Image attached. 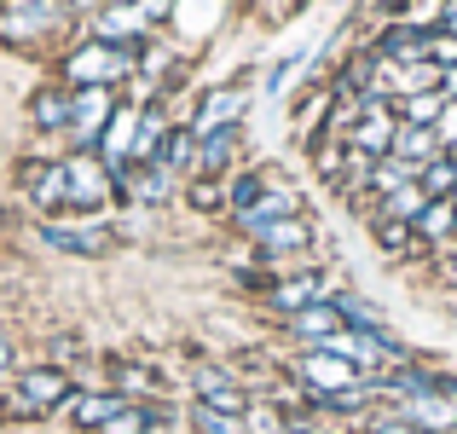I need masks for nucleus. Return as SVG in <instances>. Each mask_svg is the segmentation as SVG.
Wrapping results in <instances>:
<instances>
[{"label": "nucleus", "instance_id": "obj_1", "mask_svg": "<svg viewBox=\"0 0 457 434\" xmlns=\"http://www.w3.org/2000/svg\"><path fill=\"white\" fill-rule=\"evenodd\" d=\"M134 64L139 58L134 53H122V46H104V41H87V46H76V53L64 58V81L70 88H116L122 76H134Z\"/></svg>", "mask_w": 457, "mask_h": 434}, {"label": "nucleus", "instance_id": "obj_2", "mask_svg": "<svg viewBox=\"0 0 457 434\" xmlns=\"http://www.w3.org/2000/svg\"><path fill=\"white\" fill-rule=\"evenodd\" d=\"M255 249H261V261H272V267H312V261H302L307 249H312V221L307 214H290V221H272L267 232L255 238Z\"/></svg>", "mask_w": 457, "mask_h": 434}, {"label": "nucleus", "instance_id": "obj_3", "mask_svg": "<svg viewBox=\"0 0 457 434\" xmlns=\"http://www.w3.org/2000/svg\"><path fill=\"white\" fill-rule=\"evenodd\" d=\"M295 382H302V394L312 400V394H347V388H359L365 377H359L347 359L324 354V347H307V354L295 359Z\"/></svg>", "mask_w": 457, "mask_h": 434}, {"label": "nucleus", "instance_id": "obj_4", "mask_svg": "<svg viewBox=\"0 0 457 434\" xmlns=\"http://www.w3.org/2000/svg\"><path fill=\"white\" fill-rule=\"evenodd\" d=\"M64 174H70V203H64V209H104V203L116 197L111 168H104V156H93V151L70 156Z\"/></svg>", "mask_w": 457, "mask_h": 434}, {"label": "nucleus", "instance_id": "obj_5", "mask_svg": "<svg viewBox=\"0 0 457 434\" xmlns=\"http://www.w3.org/2000/svg\"><path fill=\"white\" fill-rule=\"evenodd\" d=\"M244 111H249V81H232V88H214L186 128L197 139H209V134H220V128H244Z\"/></svg>", "mask_w": 457, "mask_h": 434}, {"label": "nucleus", "instance_id": "obj_6", "mask_svg": "<svg viewBox=\"0 0 457 434\" xmlns=\"http://www.w3.org/2000/svg\"><path fill=\"white\" fill-rule=\"evenodd\" d=\"M191 394H197V405H214V412H226V417H244L249 405H255L249 388L226 365H197L191 371Z\"/></svg>", "mask_w": 457, "mask_h": 434}, {"label": "nucleus", "instance_id": "obj_7", "mask_svg": "<svg viewBox=\"0 0 457 434\" xmlns=\"http://www.w3.org/2000/svg\"><path fill=\"white\" fill-rule=\"evenodd\" d=\"M64 18H70L64 0H12V6L0 12V35H6V41H35V35L58 29Z\"/></svg>", "mask_w": 457, "mask_h": 434}, {"label": "nucleus", "instance_id": "obj_8", "mask_svg": "<svg viewBox=\"0 0 457 434\" xmlns=\"http://www.w3.org/2000/svg\"><path fill=\"white\" fill-rule=\"evenodd\" d=\"M12 394H18V400H29L35 417H46V412H58V405H70L76 382H70L64 365H35V371H23V377L12 382Z\"/></svg>", "mask_w": 457, "mask_h": 434}, {"label": "nucleus", "instance_id": "obj_9", "mask_svg": "<svg viewBox=\"0 0 457 434\" xmlns=\"http://www.w3.org/2000/svg\"><path fill=\"white\" fill-rule=\"evenodd\" d=\"M394 139H400V116H394V104H382V99H370V111L359 116L353 134H347V145L365 151V156H394Z\"/></svg>", "mask_w": 457, "mask_h": 434}, {"label": "nucleus", "instance_id": "obj_10", "mask_svg": "<svg viewBox=\"0 0 457 434\" xmlns=\"http://www.w3.org/2000/svg\"><path fill=\"white\" fill-rule=\"evenodd\" d=\"M319 301H330V289H324V272H319V267L290 272V279L267 284V307L278 313V319H290V313H302V307H319Z\"/></svg>", "mask_w": 457, "mask_h": 434}, {"label": "nucleus", "instance_id": "obj_11", "mask_svg": "<svg viewBox=\"0 0 457 434\" xmlns=\"http://www.w3.org/2000/svg\"><path fill=\"white\" fill-rule=\"evenodd\" d=\"M18 179H23V191H29V203H35L41 214H53V209H64V203H70V174H64V163H23Z\"/></svg>", "mask_w": 457, "mask_h": 434}, {"label": "nucleus", "instance_id": "obj_12", "mask_svg": "<svg viewBox=\"0 0 457 434\" xmlns=\"http://www.w3.org/2000/svg\"><path fill=\"white\" fill-rule=\"evenodd\" d=\"M290 214H302V191L295 186H267V197H261L249 214H232V221H237L244 238H261L272 221H290Z\"/></svg>", "mask_w": 457, "mask_h": 434}, {"label": "nucleus", "instance_id": "obj_13", "mask_svg": "<svg viewBox=\"0 0 457 434\" xmlns=\"http://www.w3.org/2000/svg\"><path fill=\"white\" fill-rule=\"evenodd\" d=\"M388 412H400L405 423L428 434H457V400H446V394H411V400H394Z\"/></svg>", "mask_w": 457, "mask_h": 434}, {"label": "nucleus", "instance_id": "obj_14", "mask_svg": "<svg viewBox=\"0 0 457 434\" xmlns=\"http://www.w3.org/2000/svg\"><path fill=\"white\" fill-rule=\"evenodd\" d=\"M122 405H134V400H122L116 388H76V394H70V405H64V417L76 429H93V434H99L116 412H122Z\"/></svg>", "mask_w": 457, "mask_h": 434}, {"label": "nucleus", "instance_id": "obj_15", "mask_svg": "<svg viewBox=\"0 0 457 434\" xmlns=\"http://www.w3.org/2000/svg\"><path fill=\"white\" fill-rule=\"evenodd\" d=\"M284 330H290L295 342H307V347H324L330 336H342L347 324H342V313H336V301H319V307L290 313V319H284Z\"/></svg>", "mask_w": 457, "mask_h": 434}, {"label": "nucleus", "instance_id": "obj_16", "mask_svg": "<svg viewBox=\"0 0 457 434\" xmlns=\"http://www.w3.org/2000/svg\"><path fill=\"white\" fill-rule=\"evenodd\" d=\"M370 53H377V58H388V64H423V58H428V35L405 29V23L394 18V23H382V29H377Z\"/></svg>", "mask_w": 457, "mask_h": 434}, {"label": "nucleus", "instance_id": "obj_17", "mask_svg": "<svg viewBox=\"0 0 457 434\" xmlns=\"http://www.w3.org/2000/svg\"><path fill=\"white\" fill-rule=\"evenodd\" d=\"M330 104H336V88L330 81H319V88H307L302 99H295V139L312 145V139H324V122H330Z\"/></svg>", "mask_w": 457, "mask_h": 434}, {"label": "nucleus", "instance_id": "obj_18", "mask_svg": "<svg viewBox=\"0 0 457 434\" xmlns=\"http://www.w3.org/2000/svg\"><path fill=\"white\" fill-rule=\"evenodd\" d=\"M41 244L64 249V255H104V249H111V232H99V226H58V221H41Z\"/></svg>", "mask_w": 457, "mask_h": 434}, {"label": "nucleus", "instance_id": "obj_19", "mask_svg": "<svg viewBox=\"0 0 457 434\" xmlns=\"http://www.w3.org/2000/svg\"><path fill=\"white\" fill-rule=\"evenodd\" d=\"M370 232H377V249H382L388 261H435V249H428L423 238H417V226H400V221H377Z\"/></svg>", "mask_w": 457, "mask_h": 434}, {"label": "nucleus", "instance_id": "obj_20", "mask_svg": "<svg viewBox=\"0 0 457 434\" xmlns=\"http://www.w3.org/2000/svg\"><path fill=\"white\" fill-rule=\"evenodd\" d=\"M417 238H423L435 255H440V249H452L457 244V203L452 197H435V203H428V209L417 214Z\"/></svg>", "mask_w": 457, "mask_h": 434}, {"label": "nucleus", "instance_id": "obj_21", "mask_svg": "<svg viewBox=\"0 0 457 434\" xmlns=\"http://www.w3.org/2000/svg\"><path fill=\"white\" fill-rule=\"evenodd\" d=\"M428 203H435V197H428L423 186H400V191H388V197H377V203H370V226H377V221L417 226V214H423Z\"/></svg>", "mask_w": 457, "mask_h": 434}, {"label": "nucleus", "instance_id": "obj_22", "mask_svg": "<svg viewBox=\"0 0 457 434\" xmlns=\"http://www.w3.org/2000/svg\"><path fill=\"white\" fill-rule=\"evenodd\" d=\"M174 179H179V174H168L162 163H145V168H134V174L122 179V191H116V197H134V203H168Z\"/></svg>", "mask_w": 457, "mask_h": 434}, {"label": "nucleus", "instance_id": "obj_23", "mask_svg": "<svg viewBox=\"0 0 457 434\" xmlns=\"http://www.w3.org/2000/svg\"><path fill=\"white\" fill-rule=\"evenodd\" d=\"M70 111H76V93H64V88H41V93L29 99V122L41 128V134L70 128Z\"/></svg>", "mask_w": 457, "mask_h": 434}, {"label": "nucleus", "instance_id": "obj_24", "mask_svg": "<svg viewBox=\"0 0 457 434\" xmlns=\"http://www.w3.org/2000/svg\"><path fill=\"white\" fill-rule=\"evenodd\" d=\"M237 139H244V128H220V134L197 139V174L220 179L226 168H232V156H237Z\"/></svg>", "mask_w": 457, "mask_h": 434}, {"label": "nucleus", "instance_id": "obj_25", "mask_svg": "<svg viewBox=\"0 0 457 434\" xmlns=\"http://www.w3.org/2000/svg\"><path fill=\"white\" fill-rule=\"evenodd\" d=\"M162 139H168V116H162V104H145V111H139V134H134V156H128V163H134V168L156 163Z\"/></svg>", "mask_w": 457, "mask_h": 434}, {"label": "nucleus", "instance_id": "obj_26", "mask_svg": "<svg viewBox=\"0 0 457 434\" xmlns=\"http://www.w3.org/2000/svg\"><path fill=\"white\" fill-rule=\"evenodd\" d=\"M394 156H405V163L428 168V163H440V156H446V145H440V134H435V128H405V122H400Z\"/></svg>", "mask_w": 457, "mask_h": 434}, {"label": "nucleus", "instance_id": "obj_27", "mask_svg": "<svg viewBox=\"0 0 457 434\" xmlns=\"http://www.w3.org/2000/svg\"><path fill=\"white\" fill-rule=\"evenodd\" d=\"M417 174H423V168L405 163V156H377V168H370V203L400 191V186H417Z\"/></svg>", "mask_w": 457, "mask_h": 434}, {"label": "nucleus", "instance_id": "obj_28", "mask_svg": "<svg viewBox=\"0 0 457 434\" xmlns=\"http://www.w3.org/2000/svg\"><path fill=\"white\" fill-rule=\"evenodd\" d=\"M156 163H162L168 174H197V134H191V128H168Z\"/></svg>", "mask_w": 457, "mask_h": 434}, {"label": "nucleus", "instance_id": "obj_29", "mask_svg": "<svg viewBox=\"0 0 457 434\" xmlns=\"http://www.w3.org/2000/svg\"><path fill=\"white\" fill-rule=\"evenodd\" d=\"M446 0H400V23L405 29H417V35H435V29H446Z\"/></svg>", "mask_w": 457, "mask_h": 434}, {"label": "nucleus", "instance_id": "obj_30", "mask_svg": "<svg viewBox=\"0 0 457 434\" xmlns=\"http://www.w3.org/2000/svg\"><path fill=\"white\" fill-rule=\"evenodd\" d=\"M440 111H446V93H417V99H400V104H394V116H400L405 128H435Z\"/></svg>", "mask_w": 457, "mask_h": 434}, {"label": "nucleus", "instance_id": "obj_31", "mask_svg": "<svg viewBox=\"0 0 457 434\" xmlns=\"http://www.w3.org/2000/svg\"><path fill=\"white\" fill-rule=\"evenodd\" d=\"M261 197H267V174H261V168H244V174L226 186V209H232V214H249Z\"/></svg>", "mask_w": 457, "mask_h": 434}, {"label": "nucleus", "instance_id": "obj_32", "mask_svg": "<svg viewBox=\"0 0 457 434\" xmlns=\"http://www.w3.org/2000/svg\"><path fill=\"white\" fill-rule=\"evenodd\" d=\"M307 151H312V168H319V179H330V186H336V179L347 174V139H330V134H324V139H312Z\"/></svg>", "mask_w": 457, "mask_h": 434}, {"label": "nucleus", "instance_id": "obj_33", "mask_svg": "<svg viewBox=\"0 0 457 434\" xmlns=\"http://www.w3.org/2000/svg\"><path fill=\"white\" fill-rule=\"evenodd\" d=\"M156 423H162V405H139V400H134V405H122V412H116L99 434H145V429H156Z\"/></svg>", "mask_w": 457, "mask_h": 434}, {"label": "nucleus", "instance_id": "obj_34", "mask_svg": "<svg viewBox=\"0 0 457 434\" xmlns=\"http://www.w3.org/2000/svg\"><path fill=\"white\" fill-rule=\"evenodd\" d=\"M417 186H423L428 197H452V203H457V156H440V163H428L423 174H417Z\"/></svg>", "mask_w": 457, "mask_h": 434}, {"label": "nucleus", "instance_id": "obj_35", "mask_svg": "<svg viewBox=\"0 0 457 434\" xmlns=\"http://www.w3.org/2000/svg\"><path fill=\"white\" fill-rule=\"evenodd\" d=\"M191 429H197V434H249L244 417H226V412H214V405H197V400H191Z\"/></svg>", "mask_w": 457, "mask_h": 434}, {"label": "nucleus", "instance_id": "obj_36", "mask_svg": "<svg viewBox=\"0 0 457 434\" xmlns=\"http://www.w3.org/2000/svg\"><path fill=\"white\" fill-rule=\"evenodd\" d=\"M186 203H191V209H203V214H214V209H226V186H220V179H209V174H191Z\"/></svg>", "mask_w": 457, "mask_h": 434}, {"label": "nucleus", "instance_id": "obj_37", "mask_svg": "<svg viewBox=\"0 0 457 434\" xmlns=\"http://www.w3.org/2000/svg\"><path fill=\"white\" fill-rule=\"evenodd\" d=\"M111 377H116V394H122V400H134V394H156V388H162V382H156V371H145V365H116Z\"/></svg>", "mask_w": 457, "mask_h": 434}, {"label": "nucleus", "instance_id": "obj_38", "mask_svg": "<svg viewBox=\"0 0 457 434\" xmlns=\"http://www.w3.org/2000/svg\"><path fill=\"white\" fill-rule=\"evenodd\" d=\"M244 429L249 434H290V423H284L278 405H249V412H244Z\"/></svg>", "mask_w": 457, "mask_h": 434}, {"label": "nucleus", "instance_id": "obj_39", "mask_svg": "<svg viewBox=\"0 0 457 434\" xmlns=\"http://www.w3.org/2000/svg\"><path fill=\"white\" fill-rule=\"evenodd\" d=\"M428 64L457 70V35L452 29H435V35H428Z\"/></svg>", "mask_w": 457, "mask_h": 434}, {"label": "nucleus", "instance_id": "obj_40", "mask_svg": "<svg viewBox=\"0 0 457 434\" xmlns=\"http://www.w3.org/2000/svg\"><path fill=\"white\" fill-rule=\"evenodd\" d=\"M365 434H428V429L405 423L400 412H377V417H370V423H365Z\"/></svg>", "mask_w": 457, "mask_h": 434}, {"label": "nucleus", "instance_id": "obj_41", "mask_svg": "<svg viewBox=\"0 0 457 434\" xmlns=\"http://www.w3.org/2000/svg\"><path fill=\"white\" fill-rule=\"evenodd\" d=\"M435 134L446 151H457V99H446V111H440V122H435Z\"/></svg>", "mask_w": 457, "mask_h": 434}, {"label": "nucleus", "instance_id": "obj_42", "mask_svg": "<svg viewBox=\"0 0 457 434\" xmlns=\"http://www.w3.org/2000/svg\"><path fill=\"white\" fill-rule=\"evenodd\" d=\"M435 272H440V284H446V289H457V244L435 255Z\"/></svg>", "mask_w": 457, "mask_h": 434}, {"label": "nucleus", "instance_id": "obj_43", "mask_svg": "<svg viewBox=\"0 0 457 434\" xmlns=\"http://www.w3.org/2000/svg\"><path fill=\"white\" fill-rule=\"evenodd\" d=\"M295 70V58H278V64H272V76H267V93H278L284 88V76H290Z\"/></svg>", "mask_w": 457, "mask_h": 434}, {"label": "nucleus", "instance_id": "obj_44", "mask_svg": "<svg viewBox=\"0 0 457 434\" xmlns=\"http://www.w3.org/2000/svg\"><path fill=\"white\" fill-rule=\"evenodd\" d=\"M12 365V342H6V336H0V371H6Z\"/></svg>", "mask_w": 457, "mask_h": 434}, {"label": "nucleus", "instance_id": "obj_45", "mask_svg": "<svg viewBox=\"0 0 457 434\" xmlns=\"http://www.w3.org/2000/svg\"><path fill=\"white\" fill-rule=\"evenodd\" d=\"M446 29H452V35H457V6H452V12H446Z\"/></svg>", "mask_w": 457, "mask_h": 434}, {"label": "nucleus", "instance_id": "obj_46", "mask_svg": "<svg viewBox=\"0 0 457 434\" xmlns=\"http://www.w3.org/2000/svg\"><path fill=\"white\" fill-rule=\"evenodd\" d=\"M70 6H99V0H70Z\"/></svg>", "mask_w": 457, "mask_h": 434}, {"label": "nucleus", "instance_id": "obj_47", "mask_svg": "<svg viewBox=\"0 0 457 434\" xmlns=\"http://www.w3.org/2000/svg\"><path fill=\"white\" fill-rule=\"evenodd\" d=\"M312 434H324V429H312Z\"/></svg>", "mask_w": 457, "mask_h": 434}]
</instances>
